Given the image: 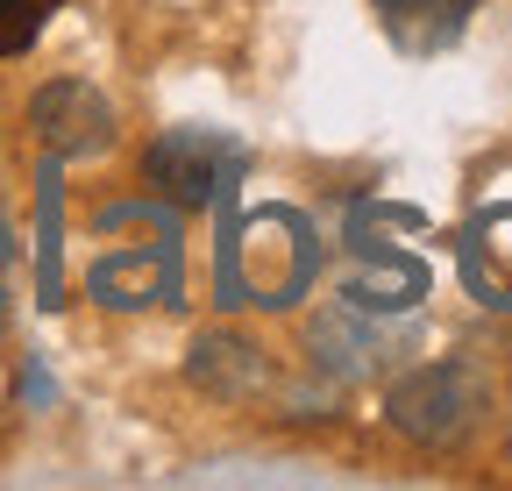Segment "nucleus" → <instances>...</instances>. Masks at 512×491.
<instances>
[{
	"instance_id": "f03ea898",
	"label": "nucleus",
	"mask_w": 512,
	"mask_h": 491,
	"mask_svg": "<svg viewBox=\"0 0 512 491\" xmlns=\"http://www.w3.org/2000/svg\"><path fill=\"white\" fill-rule=\"evenodd\" d=\"M235 171H242V143L214 129H164L143 157V178L171 207H214Z\"/></svg>"
},
{
	"instance_id": "20e7f679",
	"label": "nucleus",
	"mask_w": 512,
	"mask_h": 491,
	"mask_svg": "<svg viewBox=\"0 0 512 491\" xmlns=\"http://www.w3.org/2000/svg\"><path fill=\"white\" fill-rule=\"evenodd\" d=\"M185 385L192 392H207V399H221V406H235V399H264L271 392V349L264 342H249V335H200L192 342V356H185Z\"/></svg>"
},
{
	"instance_id": "423d86ee",
	"label": "nucleus",
	"mask_w": 512,
	"mask_h": 491,
	"mask_svg": "<svg viewBox=\"0 0 512 491\" xmlns=\"http://www.w3.org/2000/svg\"><path fill=\"white\" fill-rule=\"evenodd\" d=\"M64 0H0V57H22Z\"/></svg>"
},
{
	"instance_id": "f257e3e1",
	"label": "nucleus",
	"mask_w": 512,
	"mask_h": 491,
	"mask_svg": "<svg viewBox=\"0 0 512 491\" xmlns=\"http://www.w3.org/2000/svg\"><path fill=\"white\" fill-rule=\"evenodd\" d=\"M484 406H491V392L477 378V363L448 356V363H420V371H406L392 385V399H384V420H392L406 442H420V449H456L470 427L484 420Z\"/></svg>"
},
{
	"instance_id": "39448f33",
	"label": "nucleus",
	"mask_w": 512,
	"mask_h": 491,
	"mask_svg": "<svg viewBox=\"0 0 512 491\" xmlns=\"http://www.w3.org/2000/svg\"><path fill=\"white\" fill-rule=\"evenodd\" d=\"M370 15L384 29V43L406 57H441L456 50L477 22V0H370Z\"/></svg>"
},
{
	"instance_id": "7ed1b4c3",
	"label": "nucleus",
	"mask_w": 512,
	"mask_h": 491,
	"mask_svg": "<svg viewBox=\"0 0 512 491\" xmlns=\"http://www.w3.org/2000/svg\"><path fill=\"white\" fill-rule=\"evenodd\" d=\"M29 129H36V143L50 157H100L114 143V107L86 79H50L29 100Z\"/></svg>"
}]
</instances>
